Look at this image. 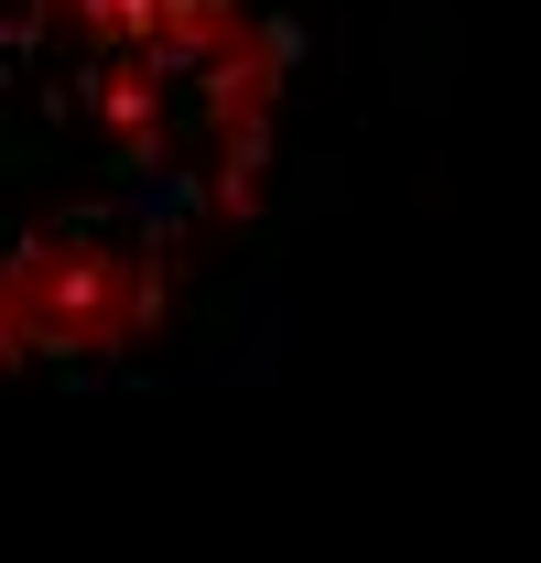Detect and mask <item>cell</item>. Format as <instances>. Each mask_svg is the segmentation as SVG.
Returning <instances> with one entry per match:
<instances>
[{
    "label": "cell",
    "mask_w": 541,
    "mask_h": 563,
    "mask_svg": "<svg viewBox=\"0 0 541 563\" xmlns=\"http://www.w3.org/2000/svg\"><path fill=\"white\" fill-rule=\"evenodd\" d=\"M325 98V0H0V390L239 379Z\"/></svg>",
    "instance_id": "6da1fadb"
}]
</instances>
